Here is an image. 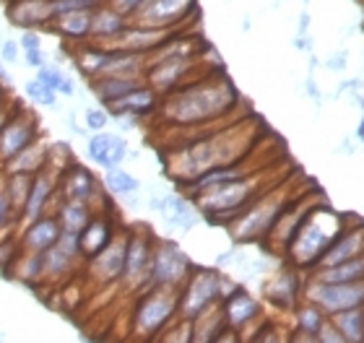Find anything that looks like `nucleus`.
<instances>
[{
  "label": "nucleus",
  "instance_id": "1",
  "mask_svg": "<svg viewBox=\"0 0 364 343\" xmlns=\"http://www.w3.org/2000/svg\"><path fill=\"white\" fill-rule=\"evenodd\" d=\"M260 120L252 112H245L235 120L216 122L203 130L182 136L180 143L169 146L164 153V172L175 180L177 187H188L205 172L240 164L260 146Z\"/></svg>",
  "mask_w": 364,
  "mask_h": 343
},
{
  "label": "nucleus",
  "instance_id": "2",
  "mask_svg": "<svg viewBox=\"0 0 364 343\" xmlns=\"http://www.w3.org/2000/svg\"><path fill=\"white\" fill-rule=\"evenodd\" d=\"M240 102L242 97L232 84V78L227 76V70L216 65L205 70L203 76L182 84L175 92L164 94L154 117L164 122L167 128L196 130L235 117Z\"/></svg>",
  "mask_w": 364,
  "mask_h": 343
},
{
  "label": "nucleus",
  "instance_id": "3",
  "mask_svg": "<svg viewBox=\"0 0 364 343\" xmlns=\"http://www.w3.org/2000/svg\"><path fill=\"white\" fill-rule=\"evenodd\" d=\"M289 175H294V169H281L279 161H276V164H268V167L250 172L240 180L208 187V190L193 195L190 200L196 203L198 214L203 219L227 227L229 222H235L237 216L242 214L245 208L252 206L263 192L271 190L273 185H279L281 180H287Z\"/></svg>",
  "mask_w": 364,
  "mask_h": 343
},
{
  "label": "nucleus",
  "instance_id": "4",
  "mask_svg": "<svg viewBox=\"0 0 364 343\" xmlns=\"http://www.w3.org/2000/svg\"><path fill=\"white\" fill-rule=\"evenodd\" d=\"M354 216H343L338 211L328 206L326 200L318 203L310 214L304 216V222L296 229L294 239L289 242L284 263L296 271H315L320 258L326 255V250L336 242V236L341 234L343 229L349 227Z\"/></svg>",
  "mask_w": 364,
  "mask_h": 343
},
{
  "label": "nucleus",
  "instance_id": "5",
  "mask_svg": "<svg viewBox=\"0 0 364 343\" xmlns=\"http://www.w3.org/2000/svg\"><path fill=\"white\" fill-rule=\"evenodd\" d=\"M296 172L289 175L287 180H281L279 185H273L271 190H266L252 206H247L242 214L237 216L235 222H229V234L237 244H263L273 224L279 222V216L284 214V208L299 195L302 190H294Z\"/></svg>",
  "mask_w": 364,
  "mask_h": 343
},
{
  "label": "nucleus",
  "instance_id": "6",
  "mask_svg": "<svg viewBox=\"0 0 364 343\" xmlns=\"http://www.w3.org/2000/svg\"><path fill=\"white\" fill-rule=\"evenodd\" d=\"M177 310H180V289L154 286L141 291L130 315V341L154 343L177 320Z\"/></svg>",
  "mask_w": 364,
  "mask_h": 343
},
{
  "label": "nucleus",
  "instance_id": "7",
  "mask_svg": "<svg viewBox=\"0 0 364 343\" xmlns=\"http://www.w3.org/2000/svg\"><path fill=\"white\" fill-rule=\"evenodd\" d=\"M156 234L149 227L128 229V250H125V268L120 276V286L125 294L138 297L149 289V271H151V252Z\"/></svg>",
  "mask_w": 364,
  "mask_h": 343
},
{
  "label": "nucleus",
  "instance_id": "8",
  "mask_svg": "<svg viewBox=\"0 0 364 343\" xmlns=\"http://www.w3.org/2000/svg\"><path fill=\"white\" fill-rule=\"evenodd\" d=\"M323 200L326 198H323L320 187H315V185H310V190H302L287 208H284V214L279 216V222L273 224V229L268 232V236L263 239L260 247H263L268 255H273V258H284L289 242L294 239L296 229L304 222V216L310 214L318 203H323Z\"/></svg>",
  "mask_w": 364,
  "mask_h": 343
},
{
  "label": "nucleus",
  "instance_id": "9",
  "mask_svg": "<svg viewBox=\"0 0 364 343\" xmlns=\"http://www.w3.org/2000/svg\"><path fill=\"white\" fill-rule=\"evenodd\" d=\"M221 302V271L219 268H193L188 281L180 289V320H196L198 315Z\"/></svg>",
  "mask_w": 364,
  "mask_h": 343
},
{
  "label": "nucleus",
  "instance_id": "10",
  "mask_svg": "<svg viewBox=\"0 0 364 343\" xmlns=\"http://www.w3.org/2000/svg\"><path fill=\"white\" fill-rule=\"evenodd\" d=\"M193 260L188 252L172 239L156 236L151 252V271H149V289L154 286H169V289H182V283L188 281L193 273Z\"/></svg>",
  "mask_w": 364,
  "mask_h": 343
},
{
  "label": "nucleus",
  "instance_id": "11",
  "mask_svg": "<svg viewBox=\"0 0 364 343\" xmlns=\"http://www.w3.org/2000/svg\"><path fill=\"white\" fill-rule=\"evenodd\" d=\"M302 299L318 305L323 312L331 317L343 310H354V307H364V281L357 283H323L318 278L307 276L304 278Z\"/></svg>",
  "mask_w": 364,
  "mask_h": 343
},
{
  "label": "nucleus",
  "instance_id": "12",
  "mask_svg": "<svg viewBox=\"0 0 364 343\" xmlns=\"http://www.w3.org/2000/svg\"><path fill=\"white\" fill-rule=\"evenodd\" d=\"M58 195L70 200H84L94 211H105L109 206V192L105 190V185L99 183V177L84 164H68L60 172V183H58Z\"/></svg>",
  "mask_w": 364,
  "mask_h": 343
},
{
  "label": "nucleus",
  "instance_id": "13",
  "mask_svg": "<svg viewBox=\"0 0 364 343\" xmlns=\"http://www.w3.org/2000/svg\"><path fill=\"white\" fill-rule=\"evenodd\" d=\"M198 13V0H146L130 23L149 29H188V21Z\"/></svg>",
  "mask_w": 364,
  "mask_h": 343
},
{
  "label": "nucleus",
  "instance_id": "14",
  "mask_svg": "<svg viewBox=\"0 0 364 343\" xmlns=\"http://www.w3.org/2000/svg\"><path fill=\"white\" fill-rule=\"evenodd\" d=\"M125 250H128V229H120L105 250L97 252L94 258L84 263L86 278H89L97 289L117 286L122 276V268H125Z\"/></svg>",
  "mask_w": 364,
  "mask_h": 343
},
{
  "label": "nucleus",
  "instance_id": "15",
  "mask_svg": "<svg viewBox=\"0 0 364 343\" xmlns=\"http://www.w3.org/2000/svg\"><path fill=\"white\" fill-rule=\"evenodd\" d=\"M39 136L37 114L26 107H14L8 122L0 130V167L11 161L16 153H21L29 143H34Z\"/></svg>",
  "mask_w": 364,
  "mask_h": 343
},
{
  "label": "nucleus",
  "instance_id": "16",
  "mask_svg": "<svg viewBox=\"0 0 364 343\" xmlns=\"http://www.w3.org/2000/svg\"><path fill=\"white\" fill-rule=\"evenodd\" d=\"M55 16V0H6V21L14 29L47 31Z\"/></svg>",
  "mask_w": 364,
  "mask_h": 343
},
{
  "label": "nucleus",
  "instance_id": "17",
  "mask_svg": "<svg viewBox=\"0 0 364 343\" xmlns=\"http://www.w3.org/2000/svg\"><path fill=\"white\" fill-rule=\"evenodd\" d=\"M302 289H304V276L302 271H296L291 266H284L279 271H273L263 283V294L273 307H279L284 312H291L299 302H302Z\"/></svg>",
  "mask_w": 364,
  "mask_h": 343
},
{
  "label": "nucleus",
  "instance_id": "18",
  "mask_svg": "<svg viewBox=\"0 0 364 343\" xmlns=\"http://www.w3.org/2000/svg\"><path fill=\"white\" fill-rule=\"evenodd\" d=\"M58 183H60V169L50 167V164H47L45 172L34 175L29 200H26V206H23V214L18 216V229L42 219V216L53 208L55 198H58Z\"/></svg>",
  "mask_w": 364,
  "mask_h": 343
},
{
  "label": "nucleus",
  "instance_id": "19",
  "mask_svg": "<svg viewBox=\"0 0 364 343\" xmlns=\"http://www.w3.org/2000/svg\"><path fill=\"white\" fill-rule=\"evenodd\" d=\"M149 208L156 211V214L164 219V224L172 229H182V232H190L203 216L198 214L196 203L182 195V192H164V195H151L149 200Z\"/></svg>",
  "mask_w": 364,
  "mask_h": 343
},
{
  "label": "nucleus",
  "instance_id": "20",
  "mask_svg": "<svg viewBox=\"0 0 364 343\" xmlns=\"http://www.w3.org/2000/svg\"><path fill=\"white\" fill-rule=\"evenodd\" d=\"M221 312H224L229 330L245 333V328H250V325H255L260 320L263 307L245 286H237L227 299H221Z\"/></svg>",
  "mask_w": 364,
  "mask_h": 343
},
{
  "label": "nucleus",
  "instance_id": "21",
  "mask_svg": "<svg viewBox=\"0 0 364 343\" xmlns=\"http://www.w3.org/2000/svg\"><path fill=\"white\" fill-rule=\"evenodd\" d=\"M117 232H120V227H117V222H114L112 208L107 206L105 211H97L94 219L84 227V232L78 234V252H81L84 263L94 258L97 252L105 250L107 244L114 239Z\"/></svg>",
  "mask_w": 364,
  "mask_h": 343
},
{
  "label": "nucleus",
  "instance_id": "22",
  "mask_svg": "<svg viewBox=\"0 0 364 343\" xmlns=\"http://www.w3.org/2000/svg\"><path fill=\"white\" fill-rule=\"evenodd\" d=\"M128 141L117 133L102 130V133H91L89 143H86V156L91 164H97L99 169H112L120 167L122 161L128 159Z\"/></svg>",
  "mask_w": 364,
  "mask_h": 343
},
{
  "label": "nucleus",
  "instance_id": "23",
  "mask_svg": "<svg viewBox=\"0 0 364 343\" xmlns=\"http://www.w3.org/2000/svg\"><path fill=\"white\" fill-rule=\"evenodd\" d=\"M161 104V97L154 92L151 86L144 84L133 89L130 94H125L122 99H117L114 104L107 107V112L112 114V117H133V120H146V117H154L156 109Z\"/></svg>",
  "mask_w": 364,
  "mask_h": 343
},
{
  "label": "nucleus",
  "instance_id": "24",
  "mask_svg": "<svg viewBox=\"0 0 364 343\" xmlns=\"http://www.w3.org/2000/svg\"><path fill=\"white\" fill-rule=\"evenodd\" d=\"M60 232L63 229L55 214H45L37 222L18 229V247H21V252H47L58 244Z\"/></svg>",
  "mask_w": 364,
  "mask_h": 343
},
{
  "label": "nucleus",
  "instance_id": "25",
  "mask_svg": "<svg viewBox=\"0 0 364 343\" xmlns=\"http://www.w3.org/2000/svg\"><path fill=\"white\" fill-rule=\"evenodd\" d=\"M364 255V222L357 219L354 227H346L341 234L336 236V242L326 250V255L320 258L318 268H331L338 266V263H346V260H354Z\"/></svg>",
  "mask_w": 364,
  "mask_h": 343
},
{
  "label": "nucleus",
  "instance_id": "26",
  "mask_svg": "<svg viewBox=\"0 0 364 343\" xmlns=\"http://www.w3.org/2000/svg\"><path fill=\"white\" fill-rule=\"evenodd\" d=\"M91 13L94 11H68V13H58L50 29L55 37L63 39V45H84L91 39Z\"/></svg>",
  "mask_w": 364,
  "mask_h": 343
},
{
  "label": "nucleus",
  "instance_id": "27",
  "mask_svg": "<svg viewBox=\"0 0 364 343\" xmlns=\"http://www.w3.org/2000/svg\"><path fill=\"white\" fill-rule=\"evenodd\" d=\"M81 266H84L81 255L65 252L63 247L55 244L47 252H42V283H55L58 286V283L68 281Z\"/></svg>",
  "mask_w": 364,
  "mask_h": 343
},
{
  "label": "nucleus",
  "instance_id": "28",
  "mask_svg": "<svg viewBox=\"0 0 364 343\" xmlns=\"http://www.w3.org/2000/svg\"><path fill=\"white\" fill-rule=\"evenodd\" d=\"M50 164V143H45L42 138H37L34 143H29L21 153H16L14 159L3 164V175H39L45 172Z\"/></svg>",
  "mask_w": 364,
  "mask_h": 343
},
{
  "label": "nucleus",
  "instance_id": "29",
  "mask_svg": "<svg viewBox=\"0 0 364 343\" xmlns=\"http://www.w3.org/2000/svg\"><path fill=\"white\" fill-rule=\"evenodd\" d=\"M55 219L60 224L63 232H70V234H81L86 224L94 219V208L84 200H70V198H55Z\"/></svg>",
  "mask_w": 364,
  "mask_h": 343
},
{
  "label": "nucleus",
  "instance_id": "30",
  "mask_svg": "<svg viewBox=\"0 0 364 343\" xmlns=\"http://www.w3.org/2000/svg\"><path fill=\"white\" fill-rule=\"evenodd\" d=\"M144 78H122V76H99L94 81H89V92L97 97V102L102 107H109L117 99H122L125 94H130L133 89L144 86Z\"/></svg>",
  "mask_w": 364,
  "mask_h": 343
},
{
  "label": "nucleus",
  "instance_id": "31",
  "mask_svg": "<svg viewBox=\"0 0 364 343\" xmlns=\"http://www.w3.org/2000/svg\"><path fill=\"white\" fill-rule=\"evenodd\" d=\"M128 26V18L120 16L114 8H109L107 3L94 8V13H91V39L89 42H109L120 34L122 29Z\"/></svg>",
  "mask_w": 364,
  "mask_h": 343
},
{
  "label": "nucleus",
  "instance_id": "32",
  "mask_svg": "<svg viewBox=\"0 0 364 343\" xmlns=\"http://www.w3.org/2000/svg\"><path fill=\"white\" fill-rule=\"evenodd\" d=\"M102 185L105 190L109 192V198H120L130 206L138 203V192H141V180L133 177L130 172H125L122 167L105 169V177H102Z\"/></svg>",
  "mask_w": 364,
  "mask_h": 343
},
{
  "label": "nucleus",
  "instance_id": "33",
  "mask_svg": "<svg viewBox=\"0 0 364 343\" xmlns=\"http://www.w3.org/2000/svg\"><path fill=\"white\" fill-rule=\"evenodd\" d=\"M310 276L323 283L364 281V255H359V258H354V260H346V263H338V266H331V268H315V271H310Z\"/></svg>",
  "mask_w": 364,
  "mask_h": 343
},
{
  "label": "nucleus",
  "instance_id": "34",
  "mask_svg": "<svg viewBox=\"0 0 364 343\" xmlns=\"http://www.w3.org/2000/svg\"><path fill=\"white\" fill-rule=\"evenodd\" d=\"M291 315H294V330L307 333V336H320V330L326 328L328 320H331L318 305H312L307 299H302V302L291 310Z\"/></svg>",
  "mask_w": 364,
  "mask_h": 343
},
{
  "label": "nucleus",
  "instance_id": "35",
  "mask_svg": "<svg viewBox=\"0 0 364 343\" xmlns=\"http://www.w3.org/2000/svg\"><path fill=\"white\" fill-rule=\"evenodd\" d=\"M331 325L349 343H364V307L331 315Z\"/></svg>",
  "mask_w": 364,
  "mask_h": 343
},
{
  "label": "nucleus",
  "instance_id": "36",
  "mask_svg": "<svg viewBox=\"0 0 364 343\" xmlns=\"http://www.w3.org/2000/svg\"><path fill=\"white\" fill-rule=\"evenodd\" d=\"M11 273L16 281L26 283V286H39L42 283V252H21L11 268Z\"/></svg>",
  "mask_w": 364,
  "mask_h": 343
},
{
  "label": "nucleus",
  "instance_id": "37",
  "mask_svg": "<svg viewBox=\"0 0 364 343\" xmlns=\"http://www.w3.org/2000/svg\"><path fill=\"white\" fill-rule=\"evenodd\" d=\"M31 180L34 177L29 175H6V190H8V198H11V206H14L16 219L23 214V206L29 200Z\"/></svg>",
  "mask_w": 364,
  "mask_h": 343
},
{
  "label": "nucleus",
  "instance_id": "38",
  "mask_svg": "<svg viewBox=\"0 0 364 343\" xmlns=\"http://www.w3.org/2000/svg\"><path fill=\"white\" fill-rule=\"evenodd\" d=\"M16 229H18V219H16L11 198H8L6 175H3V169H0V232H3V234H18Z\"/></svg>",
  "mask_w": 364,
  "mask_h": 343
},
{
  "label": "nucleus",
  "instance_id": "39",
  "mask_svg": "<svg viewBox=\"0 0 364 343\" xmlns=\"http://www.w3.org/2000/svg\"><path fill=\"white\" fill-rule=\"evenodd\" d=\"M289 330H284L279 322L271 320H260L258 330L252 333L250 338H245V343H289Z\"/></svg>",
  "mask_w": 364,
  "mask_h": 343
},
{
  "label": "nucleus",
  "instance_id": "40",
  "mask_svg": "<svg viewBox=\"0 0 364 343\" xmlns=\"http://www.w3.org/2000/svg\"><path fill=\"white\" fill-rule=\"evenodd\" d=\"M23 94H26V99L31 104H37V107H55L58 104V94L50 89V86L39 84L37 78H29L26 84H23Z\"/></svg>",
  "mask_w": 364,
  "mask_h": 343
},
{
  "label": "nucleus",
  "instance_id": "41",
  "mask_svg": "<svg viewBox=\"0 0 364 343\" xmlns=\"http://www.w3.org/2000/svg\"><path fill=\"white\" fill-rule=\"evenodd\" d=\"M190 336H193V322L177 317V320L156 338V343H190Z\"/></svg>",
  "mask_w": 364,
  "mask_h": 343
},
{
  "label": "nucleus",
  "instance_id": "42",
  "mask_svg": "<svg viewBox=\"0 0 364 343\" xmlns=\"http://www.w3.org/2000/svg\"><path fill=\"white\" fill-rule=\"evenodd\" d=\"M21 255V247H18V234L8 236V239H0V271L3 273H11L14 263Z\"/></svg>",
  "mask_w": 364,
  "mask_h": 343
},
{
  "label": "nucleus",
  "instance_id": "43",
  "mask_svg": "<svg viewBox=\"0 0 364 343\" xmlns=\"http://www.w3.org/2000/svg\"><path fill=\"white\" fill-rule=\"evenodd\" d=\"M109 120H112V114L107 112V107H89L84 112V122L89 133H102V130H107L109 128Z\"/></svg>",
  "mask_w": 364,
  "mask_h": 343
},
{
  "label": "nucleus",
  "instance_id": "44",
  "mask_svg": "<svg viewBox=\"0 0 364 343\" xmlns=\"http://www.w3.org/2000/svg\"><path fill=\"white\" fill-rule=\"evenodd\" d=\"M39 81V84H45V86H50L55 94H58V86H60V81L65 78V70L60 68V65H42V68L37 70V76H34Z\"/></svg>",
  "mask_w": 364,
  "mask_h": 343
},
{
  "label": "nucleus",
  "instance_id": "45",
  "mask_svg": "<svg viewBox=\"0 0 364 343\" xmlns=\"http://www.w3.org/2000/svg\"><path fill=\"white\" fill-rule=\"evenodd\" d=\"M105 3L109 8H114L117 13L125 16V18L130 21V18H133V16H136L138 11H141V8H144L146 0H105Z\"/></svg>",
  "mask_w": 364,
  "mask_h": 343
},
{
  "label": "nucleus",
  "instance_id": "46",
  "mask_svg": "<svg viewBox=\"0 0 364 343\" xmlns=\"http://www.w3.org/2000/svg\"><path fill=\"white\" fill-rule=\"evenodd\" d=\"M18 58H21L18 39H3V45H0V60L6 62V65H14V62H18Z\"/></svg>",
  "mask_w": 364,
  "mask_h": 343
},
{
  "label": "nucleus",
  "instance_id": "47",
  "mask_svg": "<svg viewBox=\"0 0 364 343\" xmlns=\"http://www.w3.org/2000/svg\"><path fill=\"white\" fill-rule=\"evenodd\" d=\"M18 45H21V53H26V50H42V31H21Z\"/></svg>",
  "mask_w": 364,
  "mask_h": 343
},
{
  "label": "nucleus",
  "instance_id": "48",
  "mask_svg": "<svg viewBox=\"0 0 364 343\" xmlns=\"http://www.w3.org/2000/svg\"><path fill=\"white\" fill-rule=\"evenodd\" d=\"M346 62H349V53H346V50H336V53L326 60V68L338 73V70H346Z\"/></svg>",
  "mask_w": 364,
  "mask_h": 343
},
{
  "label": "nucleus",
  "instance_id": "49",
  "mask_svg": "<svg viewBox=\"0 0 364 343\" xmlns=\"http://www.w3.org/2000/svg\"><path fill=\"white\" fill-rule=\"evenodd\" d=\"M21 55H23V62H26L29 68H34V70H39L42 65H47L45 50H26V53H21Z\"/></svg>",
  "mask_w": 364,
  "mask_h": 343
},
{
  "label": "nucleus",
  "instance_id": "50",
  "mask_svg": "<svg viewBox=\"0 0 364 343\" xmlns=\"http://www.w3.org/2000/svg\"><path fill=\"white\" fill-rule=\"evenodd\" d=\"M320 343H349L346 338L338 333V330L331 325V320H328V325L323 330H320Z\"/></svg>",
  "mask_w": 364,
  "mask_h": 343
},
{
  "label": "nucleus",
  "instance_id": "51",
  "mask_svg": "<svg viewBox=\"0 0 364 343\" xmlns=\"http://www.w3.org/2000/svg\"><path fill=\"white\" fill-rule=\"evenodd\" d=\"M76 94V81L65 73V78L60 81V86H58V97H73Z\"/></svg>",
  "mask_w": 364,
  "mask_h": 343
},
{
  "label": "nucleus",
  "instance_id": "52",
  "mask_svg": "<svg viewBox=\"0 0 364 343\" xmlns=\"http://www.w3.org/2000/svg\"><path fill=\"white\" fill-rule=\"evenodd\" d=\"M213 343H245V338H242V333H237V330H229L227 328Z\"/></svg>",
  "mask_w": 364,
  "mask_h": 343
},
{
  "label": "nucleus",
  "instance_id": "53",
  "mask_svg": "<svg viewBox=\"0 0 364 343\" xmlns=\"http://www.w3.org/2000/svg\"><path fill=\"white\" fill-rule=\"evenodd\" d=\"M289 343H320V336H307V333H299V330H291Z\"/></svg>",
  "mask_w": 364,
  "mask_h": 343
},
{
  "label": "nucleus",
  "instance_id": "54",
  "mask_svg": "<svg viewBox=\"0 0 364 343\" xmlns=\"http://www.w3.org/2000/svg\"><path fill=\"white\" fill-rule=\"evenodd\" d=\"M296 34H310V13H307V11H302V16H299Z\"/></svg>",
  "mask_w": 364,
  "mask_h": 343
},
{
  "label": "nucleus",
  "instance_id": "55",
  "mask_svg": "<svg viewBox=\"0 0 364 343\" xmlns=\"http://www.w3.org/2000/svg\"><path fill=\"white\" fill-rule=\"evenodd\" d=\"M354 99H357L359 104H362V120H359V128H357V138H359V141H362V143H364V99H362V97H359V94H354Z\"/></svg>",
  "mask_w": 364,
  "mask_h": 343
},
{
  "label": "nucleus",
  "instance_id": "56",
  "mask_svg": "<svg viewBox=\"0 0 364 343\" xmlns=\"http://www.w3.org/2000/svg\"><path fill=\"white\" fill-rule=\"evenodd\" d=\"M14 107H16V104H3V107H0V130H3V125L8 122V117H11V112H14Z\"/></svg>",
  "mask_w": 364,
  "mask_h": 343
},
{
  "label": "nucleus",
  "instance_id": "57",
  "mask_svg": "<svg viewBox=\"0 0 364 343\" xmlns=\"http://www.w3.org/2000/svg\"><path fill=\"white\" fill-rule=\"evenodd\" d=\"M8 94H11V92H8L6 86L0 84V107H3V104H8Z\"/></svg>",
  "mask_w": 364,
  "mask_h": 343
},
{
  "label": "nucleus",
  "instance_id": "58",
  "mask_svg": "<svg viewBox=\"0 0 364 343\" xmlns=\"http://www.w3.org/2000/svg\"><path fill=\"white\" fill-rule=\"evenodd\" d=\"M0 343H3V338H0Z\"/></svg>",
  "mask_w": 364,
  "mask_h": 343
}]
</instances>
